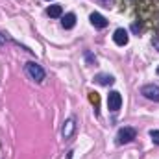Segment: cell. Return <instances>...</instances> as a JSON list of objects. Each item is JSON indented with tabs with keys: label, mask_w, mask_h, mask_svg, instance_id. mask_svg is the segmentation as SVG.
I'll list each match as a JSON object with an SVG mask.
<instances>
[{
	"label": "cell",
	"mask_w": 159,
	"mask_h": 159,
	"mask_svg": "<svg viewBox=\"0 0 159 159\" xmlns=\"http://www.w3.org/2000/svg\"><path fill=\"white\" fill-rule=\"evenodd\" d=\"M26 72H28V76L32 80H35L37 83H41L43 80H44V70H43V67L37 65L35 61H30L28 65H26Z\"/></svg>",
	"instance_id": "cell-1"
},
{
	"label": "cell",
	"mask_w": 159,
	"mask_h": 159,
	"mask_svg": "<svg viewBox=\"0 0 159 159\" xmlns=\"http://www.w3.org/2000/svg\"><path fill=\"white\" fill-rule=\"evenodd\" d=\"M113 41H115V44L124 46V44H128L129 35H128V32H126L124 28H119V30H115V34H113Z\"/></svg>",
	"instance_id": "cell-5"
},
{
	"label": "cell",
	"mask_w": 159,
	"mask_h": 159,
	"mask_svg": "<svg viewBox=\"0 0 159 159\" xmlns=\"http://www.w3.org/2000/svg\"><path fill=\"white\" fill-rule=\"evenodd\" d=\"M91 24L94 26V28H98V30H102V28H106L107 26V19L104 17V15H100V13H91Z\"/></svg>",
	"instance_id": "cell-6"
},
{
	"label": "cell",
	"mask_w": 159,
	"mask_h": 159,
	"mask_svg": "<svg viewBox=\"0 0 159 159\" xmlns=\"http://www.w3.org/2000/svg\"><path fill=\"white\" fill-rule=\"evenodd\" d=\"M98 2H102L106 7H109V4H111V0H98Z\"/></svg>",
	"instance_id": "cell-13"
},
{
	"label": "cell",
	"mask_w": 159,
	"mask_h": 159,
	"mask_svg": "<svg viewBox=\"0 0 159 159\" xmlns=\"http://www.w3.org/2000/svg\"><path fill=\"white\" fill-rule=\"evenodd\" d=\"M46 15H48V17H54V19H56V17H61V15H63V7H61L59 4H54V6H50V7L46 9Z\"/></svg>",
	"instance_id": "cell-10"
},
{
	"label": "cell",
	"mask_w": 159,
	"mask_h": 159,
	"mask_svg": "<svg viewBox=\"0 0 159 159\" xmlns=\"http://www.w3.org/2000/svg\"><path fill=\"white\" fill-rule=\"evenodd\" d=\"M89 100L94 106V109L98 111V107H100V96H98V93H89Z\"/></svg>",
	"instance_id": "cell-11"
},
{
	"label": "cell",
	"mask_w": 159,
	"mask_h": 159,
	"mask_svg": "<svg viewBox=\"0 0 159 159\" xmlns=\"http://www.w3.org/2000/svg\"><path fill=\"white\" fill-rule=\"evenodd\" d=\"M74 129H76L74 119H67V120H65V124H63V129H61L63 139H70V137H72V133H74Z\"/></svg>",
	"instance_id": "cell-7"
},
{
	"label": "cell",
	"mask_w": 159,
	"mask_h": 159,
	"mask_svg": "<svg viewBox=\"0 0 159 159\" xmlns=\"http://www.w3.org/2000/svg\"><path fill=\"white\" fill-rule=\"evenodd\" d=\"M141 93L148 98V100H154V102H159V85L156 83H148L141 89Z\"/></svg>",
	"instance_id": "cell-4"
},
{
	"label": "cell",
	"mask_w": 159,
	"mask_h": 159,
	"mask_svg": "<svg viewBox=\"0 0 159 159\" xmlns=\"http://www.w3.org/2000/svg\"><path fill=\"white\" fill-rule=\"evenodd\" d=\"M152 43H154V46H156V48H157V50H159V39H154V41H152Z\"/></svg>",
	"instance_id": "cell-16"
},
{
	"label": "cell",
	"mask_w": 159,
	"mask_h": 159,
	"mask_svg": "<svg viewBox=\"0 0 159 159\" xmlns=\"http://www.w3.org/2000/svg\"><path fill=\"white\" fill-rule=\"evenodd\" d=\"M157 74H159V69H157Z\"/></svg>",
	"instance_id": "cell-17"
},
{
	"label": "cell",
	"mask_w": 159,
	"mask_h": 159,
	"mask_svg": "<svg viewBox=\"0 0 159 159\" xmlns=\"http://www.w3.org/2000/svg\"><path fill=\"white\" fill-rule=\"evenodd\" d=\"M150 137H152L154 144H159V129H152L150 131Z\"/></svg>",
	"instance_id": "cell-12"
},
{
	"label": "cell",
	"mask_w": 159,
	"mask_h": 159,
	"mask_svg": "<svg viewBox=\"0 0 159 159\" xmlns=\"http://www.w3.org/2000/svg\"><path fill=\"white\" fill-rule=\"evenodd\" d=\"M74 24H76V15H74V13H67V15L61 19V26H63L65 30L74 28Z\"/></svg>",
	"instance_id": "cell-8"
},
{
	"label": "cell",
	"mask_w": 159,
	"mask_h": 159,
	"mask_svg": "<svg viewBox=\"0 0 159 159\" xmlns=\"http://www.w3.org/2000/svg\"><path fill=\"white\" fill-rule=\"evenodd\" d=\"M2 44H6V35L0 34V46H2Z\"/></svg>",
	"instance_id": "cell-14"
},
{
	"label": "cell",
	"mask_w": 159,
	"mask_h": 159,
	"mask_svg": "<svg viewBox=\"0 0 159 159\" xmlns=\"http://www.w3.org/2000/svg\"><path fill=\"white\" fill-rule=\"evenodd\" d=\"M120 106H122V96H120V93L119 91H111V93L107 94V107H109V111L117 113L120 109Z\"/></svg>",
	"instance_id": "cell-3"
},
{
	"label": "cell",
	"mask_w": 159,
	"mask_h": 159,
	"mask_svg": "<svg viewBox=\"0 0 159 159\" xmlns=\"http://www.w3.org/2000/svg\"><path fill=\"white\" fill-rule=\"evenodd\" d=\"M96 83H100V85H113L115 83V78L111 76V74H98L96 78H94Z\"/></svg>",
	"instance_id": "cell-9"
},
{
	"label": "cell",
	"mask_w": 159,
	"mask_h": 159,
	"mask_svg": "<svg viewBox=\"0 0 159 159\" xmlns=\"http://www.w3.org/2000/svg\"><path fill=\"white\" fill-rule=\"evenodd\" d=\"M87 61H89V63H93V61L96 63V59H93V56H91V54H87Z\"/></svg>",
	"instance_id": "cell-15"
},
{
	"label": "cell",
	"mask_w": 159,
	"mask_h": 159,
	"mask_svg": "<svg viewBox=\"0 0 159 159\" xmlns=\"http://www.w3.org/2000/svg\"><path fill=\"white\" fill-rule=\"evenodd\" d=\"M48 2H50V0H48Z\"/></svg>",
	"instance_id": "cell-18"
},
{
	"label": "cell",
	"mask_w": 159,
	"mask_h": 159,
	"mask_svg": "<svg viewBox=\"0 0 159 159\" xmlns=\"http://www.w3.org/2000/svg\"><path fill=\"white\" fill-rule=\"evenodd\" d=\"M135 135H137V131H135L133 128H128V126H124V128H120L119 133H117V143H119V144L131 143V141L135 139Z\"/></svg>",
	"instance_id": "cell-2"
}]
</instances>
